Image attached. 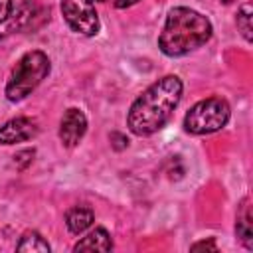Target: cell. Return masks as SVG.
I'll use <instances>...</instances> for the list:
<instances>
[{"instance_id":"4","label":"cell","mask_w":253,"mask_h":253,"mask_svg":"<svg viewBox=\"0 0 253 253\" xmlns=\"http://www.w3.org/2000/svg\"><path fill=\"white\" fill-rule=\"evenodd\" d=\"M231 109L225 99L208 97L196 103L184 117V128L190 134H211L223 128L229 121Z\"/></svg>"},{"instance_id":"13","label":"cell","mask_w":253,"mask_h":253,"mask_svg":"<svg viewBox=\"0 0 253 253\" xmlns=\"http://www.w3.org/2000/svg\"><path fill=\"white\" fill-rule=\"evenodd\" d=\"M237 30L247 42H251V4H243L237 12Z\"/></svg>"},{"instance_id":"2","label":"cell","mask_w":253,"mask_h":253,"mask_svg":"<svg viewBox=\"0 0 253 253\" xmlns=\"http://www.w3.org/2000/svg\"><path fill=\"white\" fill-rule=\"evenodd\" d=\"M211 32V22L204 14L186 6H176L166 16L158 36V47L168 57H180L208 43Z\"/></svg>"},{"instance_id":"16","label":"cell","mask_w":253,"mask_h":253,"mask_svg":"<svg viewBox=\"0 0 253 253\" xmlns=\"http://www.w3.org/2000/svg\"><path fill=\"white\" fill-rule=\"evenodd\" d=\"M111 142H113V146H115L117 150H123V148L128 146V138H126L125 134H121V132H113V134H111Z\"/></svg>"},{"instance_id":"1","label":"cell","mask_w":253,"mask_h":253,"mask_svg":"<svg viewBox=\"0 0 253 253\" xmlns=\"http://www.w3.org/2000/svg\"><path fill=\"white\" fill-rule=\"evenodd\" d=\"M182 97V81L176 75H166L154 81L136 101L130 105L126 115V126L136 136H148L160 130Z\"/></svg>"},{"instance_id":"8","label":"cell","mask_w":253,"mask_h":253,"mask_svg":"<svg viewBox=\"0 0 253 253\" xmlns=\"http://www.w3.org/2000/svg\"><path fill=\"white\" fill-rule=\"evenodd\" d=\"M38 134V125L28 117H16L0 126V144L26 142Z\"/></svg>"},{"instance_id":"7","label":"cell","mask_w":253,"mask_h":253,"mask_svg":"<svg viewBox=\"0 0 253 253\" xmlns=\"http://www.w3.org/2000/svg\"><path fill=\"white\" fill-rule=\"evenodd\" d=\"M12 22H10V32H26V30H36L40 28L45 18H47V10L32 0H26L22 2L18 8H16V14L10 16Z\"/></svg>"},{"instance_id":"5","label":"cell","mask_w":253,"mask_h":253,"mask_svg":"<svg viewBox=\"0 0 253 253\" xmlns=\"http://www.w3.org/2000/svg\"><path fill=\"white\" fill-rule=\"evenodd\" d=\"M61 14L77 34L95 36L101 28L93 0H61Z\"/></svg>"},{"instance_id":"6","label":"cell","mask_w":253,"mask_h":253,"mask_svg":"<svg viewBox=\"0 0 253 253\" xmlns=\"http://www.w3.org/2000/svg\"><path fill=\"white\" fill-rule=\"evenodd\" d=\"M87 130V119L83 115V111L71 107L63 113L61 123H59V140L63 146L73 148L79 144V140L85 136Z\"/></svg>"},{"instance_id":"11","label":"cell","mask_w":253,"mask_h":253,"mask_svg":"<svg viewBox=\"0 0 253 253\" xmlns=\"http://www.w3.org/2000/svg\"><path fill=\"white\" fill-rule=\"evenodd\" d=\"M235 233L239 241L245 245V249H253V229H251V210H249V200L245 198L239 206L237 211V221H235Z\"/></svg>"},{"instance_id":"9","label":"cell","mask_w":253,"mask_h":253,"mask_svg":"<svg viewBox=\"0 0 253 253\" xmlns=\"http://www.w3.org/2000/svg\"><path fill=\"white\" fill-rule=\"evenodd\" d=\"M111 249H113L111 235L103 227H95L87 237H83L73 245V251H111Z\"/></svg>"},{"instance_id":"14","label":"cell","mask_w":253,"mask_h":253,"mask_svg":"<svg viewBox=\"0 0 253 253\" xmlns=\"http://www.w3.org/2000/svg\"><path fill=\"white\" fill-rule=\"evenodd\" d=\"M34 154H36V152H34V148H32V150H30V148H28V150H22V152H18V154L14 156V164L22 170V168H26L28 164H32Z\"/></svg>"},{"instance_id":"17","label":"cell","mask_w":253,"mask_h":253,"mask_svg":"<svg viewBox=\"0 0 253 253\" xmlns=\"http://www.w3.org/2000/svg\"><path fill=\"white\" fill-rule=\"evenodd\" d=\"M198 249H210V251H217V245L213 239H208V241H198L192 245V251H198Z\"/></svg>"},{"instance_id":"15","label":"cell","mask_w":253,"mask_h":253,"mask_svg":"<svg viewBox=\"0 0 253 253\" xmlns=\"http://www.w3.org/2000/svg\"><path fill=\"white\" fill-rule=\"evenodd\" d=\"M12 8H14L12 0H0V24L12 16Z\"/></svg>"},{"instance_id":"10","label":"cell","mask_w":253,"mask_h":253,"mask_svg":"<svg viewBox=\"0 0 253 253\" xmlns=\"http://www.w3.org/2000/svg\"><path fill=\"white\" fill-rule=\"evenodd\" d=\"M93 219H95L93 210H89V208H85V206H75V208H71V210L67 211V215H65V225H67V229H69L73 235H81L85 229L91 227Z\"/></svg>"},{"instance_id":"12","label":"cell","mask_w":253,"mask_h":253,"mask_svg":"<svg viewBox=\"0 0 253 253\" xmlns=\"http://www.w3.org/2000/svg\"><path fill=\"white\" fill-rule=\"evenodd\" d=\"M16 251H32V253H49V243L38 231H26L16 245Z\"/></svg>"},{"instance_id":"18","label":"cell","mask_w":253,"mask_h":253,"mask_svg":"<svg viewBox=\"0 0 253 253\" xmlns=\"http://www.w3.org/2000/svg\"><path fill=\"white\" fill-rule=\"evenodd\" d=\"M103 2H111L115 8H128V6L136 4L138 0H103Z\"/></svg>"},{"instance_id":"3","label":"cell","mask_w":253,"mask_h":253,"mask_svg":"<svg viewBox=\"0 0 253 253\" xmlns=\"http://www.w3.org/2000/svg\"><path fill=\"white\" fill-rule=\"evenodd\" d=\"M47 73H49V57L43 51L34 49V51L24 53L14 65L10 79L6 83L4 93L8 101L18 103L26 99L47 77Z\"/></svg>"},{"instance_id":"19","label":"cell","mask_w":253,"mask_h":253,"mask_svg":"<svg viewBox=\"0 0 253 253\" xmlns=\"http://www.w3.org/2000/svg\"><path fill=\"white\" fill-rule=\"evenodd\" d=\"M221 2H223V4H231L233 0H221Z\"/></svg>"}]
</instances>
